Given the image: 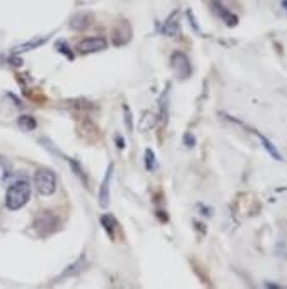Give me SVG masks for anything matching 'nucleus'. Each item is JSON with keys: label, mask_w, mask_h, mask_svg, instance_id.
<instances>
[{"label": "nucleus", "mask_w": 287, "mask_h": 289, "mask_svg": "<svg viewBox=\"0 0 287 289\" xmlns=\"http://www.w3.org/2000/svg\"><path fill=\"white\" fill-rule=\"evenodd\" d=\"M31 197V185L26 180H19L16 183H12L7 190L5 195V206L10 210H17L21 207H24L29 202Z\"/></svg>", "instance_id": "f257e3e1"}, {"label": "nucleus", "mask_w": 287, "mask_h": 289, "mask_svg": "<svg viewBox=\"0 0 287 289\" xmlns=\"http://www.w3.org/2000/svg\"><path fill=\"white\" fill-rule=\"evenodd\" d=\"M108 46V41L104 38H85L79 43V51L81 53H96V51H101Z\"/></svg>", "instance_id": "39448f33"}, {"label": "nucleus", "mask_w": 287, "mask_h": 289, "mask_svg": "<svg viewBox=\"0 0 287 289\" xmlns=\"http://www.w3.org/2000/svg\"><path fill=\"white\" fill-rule=\"evenodd\" d=\"M154 154H152V151L151 149H147L145 151V166H147V169H152L154 168Z\"/></svg>", "instance_id": "4468645a"}, {"label": "nucleus", "mask_w": 287, "mask_h": 289, "mask_svg": "<svg viewBox=\"0 0 287 289\" xmlns=\"http://www.w3.org/2000/svg\"><path fill=\"white\" fill-rule=\"evenodd\" d=\"M35 187L41 195H51L57 188V176L51 169L41 168L35 173Z\"/></svg>", "instance_id": "f03ea898"}, {"label": "nucleus", "mask_w": 287, "mask_h": 289, "mask_svg": "<svg viewBox=\"0 0 287 289\" xmlns=\"http://www.w3.org/2000/svg\"><path fill=\"white\" fill-rule=\"evenodd\" d=\"M212 9H214V12L217 14V16L221 17V19L224 21L227 26L233 28V26L238 24V16L231 12V10H227L226 7L221 3V0H212Z\"/></svg>", "instance_id": "423d86ee"}, {"label": "nucleus", "mask_w": 287, "mask_h": 289, "mask_svg": "<svg viewBox=\"0 0 287 289\" xmlns=\"http://www.w3.org/2000/svg\"><path fill=\"white\" fill-rule=\"evenodd\" d=\"M84 267H85V260L84 258H81V260H77L76 264H72L69 267V269L63 272V277H67V276H74V274H79L81 270H84Z\"/></svg>", "instance_id": "f8f14e48"}, {"label": "nucleus", "mask_w": 287, "mask_h": 289, "mask_svg": "<svg viewBox=\"0 0 287 289\" xmlns=\"http://www.w3.org/2000/svg\"><path fill=\"white\" fill-rule=\"evenodd\" d=\"M183 140L186 142V146H188V147H193V146H195V137H193V135H190V133H186Z\"/></svg>", "instance_id": "f3484780"}, {"label": "nucleus", "mask_w": 287, "mask_h": 289, "mask_svg": "<svg viewBox=\"0 0 287 289\" xmlns=\"http://www.w3.org/2000/svg\"><path fill=\"white\" fill-rule=\"evenodd\" d=\"M251 132H253V133H256V137H258V139H260V142H262L263 149H265L267 153L270 154L272 158L275 159V161H282V154L279 153L277 149H275V146H274V144L270 142V140L267 139L265 135H262V133H260V132H256V130H251Z\"/></svg>", "instance_id": "6e6552de"}, {"label": "nucleus", "mask_w": 287, "mask_h": 289, "mask_svg": "<svg viewBox=\"0 0 287 289\" xmlns=\"http://www.w3.org/2000/svg\"><path fill=\"white\" fill-rule=\"evenodd\" d=\"M111 171H113V166H108V171H106V176H104L103 180V185H101V190H99V206L103 207V209H106L108 204H110V181H111Z\"/></svg>", "instance_id": "0eeeda50"}, {"label": "nucleus", "mask_w": 287, "mask_h": 289, "mask_svg": "<svg viewBox=\"0 0 287 289\" xmlns=\"http://www.w3.org/2000/svg\"><path fill=\"white\" fill-rule=\"evenodd\" d=\"M70 166H72V168H74V173H77V175L81 176V180L85 183V176H84V173H82V169L79 168V165H77L76 161H70Z\"/></svg>", "instance_id": "2eb2a0df"}, {"label": "nucleus", "mask_w": 287, "mask_h": 289, "mask_svg": "<svg viewBox=\"0 0 287 289\" xmlns=\"http://www.w3.org/2000/svg\"><path fill=\"white\" fill-rule=\"evenodd\" d=\"M17 125L24 132H31L36 128V120L33 117H29V115H22V117H19V120H17Z\"/></svg>", "instance_id": "9b49d317"}, {"label": "nucleus", "mask_w": 287, "mask_h": 289, "mask_svg": "<svg viewBox=\"0 0 287 289\" xmlns=\"http://www.w3.org/2000/svg\"><path fill=\"white\" fill-rule=\"evenodd\" d=\"M35 226H36V229H38L41 235H50V233H53L55 229L58 228V219L53 216V214L43 212L38 219H36Z\"/></svg>", "instance_id": "20e7f679"}, {"label": "nucleus", "mask_w": 287, "mask_h": 289, "mask_svg": "<svg viewBox=\"0 0 287 289\" xmlns=\"http://www.w3.org/2000/svg\"><path fill=\"white\" fill-rule=\"evenodd\" d=\"M176 33H178V21L174 19V16H173L167 19L166 26H164V35L173 36V35H176Z\"/></svg>", "instance_id": "ddd939ff"}, {"label": "nucleus", "mask_w": 287, "mask_h": 289, "mask_svg": "<svg viewBox=\"0 0 287 289\" xmlns=\"http://www.w3.org/2000/svg\"><path fill=\"white\" fill-rule=\"evenodd\" d=\"M89 24H91V17L85 12L76 14V16L72 17V21H70V26H72L74 29H77V31H84Z\"/></svg>", "instance_id": "1a4fd4ad"}, {"label": "nucleus", "mask_w": 287, "mask_h": 289, "mask_svg": "<svg viewBox=\"0 0 287 289\" xmlns=\"http://www.w3.org/2000/svg\"><path fill=\"white\" fill-rule=\"evenodd\" d=\"M171 67H173L178 79H188L192 76V64H190L188 57L181 51H174L171 55Z\"/></svg>", "instance_id": "7ed1b4c3"}, {"label": "nucleus", "mask_w": 287, "mask_h": 289, "mask_svg": "<svg viewBox=\"0 0 287 289\" xmlns=\"http://www.w3.org/2000/svg\"><path fill=\"white\" fill-rule=\"evenodd\" d=\"M282 5H284V9H287V0H282Z\"/></svg>", "instance_id": "a211bd4d"}, {"label": "nucleus", "mask_w": 287, "mask_h": 289, "mask_svg": "<svg viewBox=\"0 0 287 289\" xmlns=\"http://www.w3.org/2000/svg\"><path fill=\"white\" fill-rule=\"evenodd\" d=\"M57 50H58V51H63V53H67V55H69V58L72 57V53H70V51L67 50V44L63 43V41H58V43H57Z\"/></svg>", "instance_id": "dca6fc26"}, {"label": "nucleus", "mask_w": 287, "mask_h": 289, "mask_svg": "<svg viewBox=\"0 0 287 289\" xmlns=\"http://www.w3.org/2000/svg\"><path fill=\"white\" fill-rule=\"evenodd\" d=\"M101 224H103V228L106 229L108 235H110V238H113L115 229H117V226H118L117 219H115L111 214H104V216H101Z\"/></svg>", "instance_id": "9d476101"}]
</instances>
